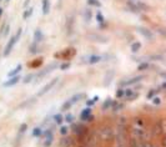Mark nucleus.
I'll return each instance as SVG.
<instances>
[{
	"mask_svg": "<svg viewBox=\"0 0 166 147\" xmlns=\"http://www.w3.org/2000/svg\"><path fill=\"white\" fill-rule=\"evenodd\" d=\"M21 34H23V30H21V29H18L16 33H15L14 35L11 36V39L9 40L8 44H6V46H5V50H4V56H9V55H10L11 50L14 49L15 44H16V42L19 41V39H20Z\"/></svg>",
	"mask_w": 166,
	"mask_h": 147,
	"instance_id": "nucleus-1",
	"label": "nucleus"
},
{
	"mask_svg": "<svg viewBox=\"0 0 166 147\" xmlns=\"http://www.w3.org/2000/svg\"><path fill=\"white\" fill-rule=\"evenodd\" d=\"M84 93H77V95H74L73 97H71L70 100H68L66 102H64L62 104V106H61V110L62 111H66V110H69V108L71 107L74 104H76V102H79L81 99H84Z\"/></svg>",
	"mask_w": 166,
	"mask_h": 147,
	"instance_id": "nucleus-2",
	"label": "nucleus"
},
{
	"mask_svg": "<svg viewBox=\"0 0 166 147\" xmlns=\"http://www.w3.org/2000/svg\"><path fill=\"white\" fill-rule=\"evenodd\" d=\"M56 82H58V79H54V80H51V81H50V82H48L45 86H44V87H41V89H40L39 91H37L36 96H44L46 92H49L50 90H51L52 87L55 86V84H56Z\"/></svg>",
	"mask_w": 166,
	"mask_h": 147,
	"instance_id": "nucleus-3",
	"label": "nucleus"
},
{
	"mask_svg": "<svg viewBox=\"0 0 166 147\" xmlns=\"http://www.w3.org/2000/svg\"><path fill=\"white\" fill-rule=\"evenodd\" d=\"M144 79V76L142 75H139V76H134V77H131V79L129 80H123V81H120V84L119 85L120 86H127V85H134V84H136V82H140Z\"/></svg>",
	"mask_w": 166,
	"mask_h": 147,
	"instance_id": "nucleus-4",
	"label": "nucleus"
},
{
	"mask_svg": "<svg viewBox=\"0 0 166 147\" xmlns=\"http://www.w3.org/2000/svg\"><path fill=\"white\" fill-rule=\"evenodd\" d=\"M21 80V76H20V74L16 75V76H12V77H9L8 80L5 81L4 84H3V86L4 87H12V86H15L16 84H19V81Z\"/></svg>",
	"mask_w": 166,
	"mask_h": 147,
	"instance_id": "nucleus-5",
	"label": "nucleus"
},
{
	"mask_svg": "<svg viewBox=\"0 0 166 147\" xmlns=\"http://www.w3.org/2000/svg\"><path fill=\"white\" fill-rule=\"evenodd\" d=\"M93 115H91V108L90 107H86L81 111L80 114V120L81 121H91L93 120Z\"/></svg>",
	"mask_w": 166,
	"mask_h": 147,
	"instance_id": "nucleus-6",
	"label": "nucleus"
},
{
	"mask_svg": "<svg viewBox=\"0 0 166 147\" xmlns=\"http://www.w3.org/2000/svg\"><path fill=\"white\" fill-rule=\"evenodd\" d=\"M137 31H139V33L141 34V35H142L144 37H146V39H149V40H151L152 37H154V34H152L149 29H146V27L139 26V27H137Z\"/></svg>",
	"mask_w": 166,
	"mask_h": 147,
	"instance_id": "nucleus-7",
	"label": "nucleus"
},
{
	"mask_svg": "<svg viewBox=\"0 0 166 147\" xmlns=\"http://www.w3.org/2000/svg\"><path fill=\"white\" fill-rule=\"evenodd\" d=\"M21 70H23V65H21V64H18L16 66L12 67L11 70L9 71L6 76H8V79H9V77H12V76H16V75H19V74L21 73Z\"/></svg>",
	"mask_w": 166,
	"mask_h": 147,
	"instance_id": "nucleus-8",
	"label": "nucleus"
},
{
	"mask_svg": "<svg viewBox=\"0 0 166 147\" xmlns=\"http://www.w3.org/2000/svg\"><path fill=\"white\" fill-rule=\"evenodd\" d=\"M114 75H115V71L114 70H109L108 73L105 74V77H104V85L105 86H109L111 84L112 79H114Z\"/></svg>",
	"mask_w": 166,
	"mask_h": 147,
	"instance_id": "nucleus-9",
	"label": "nucleus"
},
{
	"mask_svg": "<svg viewBox=\"0 0 166 147\" xmlns=\"http://www.w3.org/2000/svg\"><path fill=\"white\" fill-rule=\"evenodd\" d=\"M41 11L43 15H48L50 12V0H43L41 1Z\"/></svg>",
	"mask_w": 166,
	"mask_h": 147,
	"instance_id": "nucleus-10",
	"label": "nucleus"
},
{
	"mask_svg": "<svg viewBox=\"0 0 166 147\" xmlns=\"http://www.w3.org/2000/svg\"><path fill=\"white\" fill-rule=\"evenodd\" d=\"M73 131L76 135H83L85 132V127L83 125H73Z\"/></svg>",
	"mask_w": 166,
	"mask_h": 147,
	"instance_id": "nucleus-11",
	"label": "nucleus"
},
{
	"mask_svg": "<svg viewBox=\"0 0 166 147\" xmlns=\"http://www.w3.org/2000/svg\"><path fill=\"white\" fill-rule=\"evenodd\" d=\"M44 35H43V33H41V30H39L37 29L35 33H34V42H40L41 40L44 39L43 37Z\"/></svg>",
	"mask_w": 166,
	"mask_h": 147,
	"instance_id": "nucleus-12",
	"label": "nucleus"
},
{
	"mask_svg": "<svg viewBox=\"0 0 166 147\" xmlns=\"http://www.w3.org/2000/svg\"><path fill=\"white\" fill-rule=\"evenodd\" d=\"M56 67V64H52V65H49V67H46L45 69V70H44V71H41V73H40L39 74V79H40V77H44V76H45V75L46 74H49L50 73V71H52V70H54V69Z\"/></svg>",
	"mask_w": 166,
	"mask_h": 147,
	"instance_id": "nucleus-13",
	"label": "nucleus"
},
{
	"mask_svg": "<svg viewBox=\"0 0 166 147\" xmlns=\"http://www.w3.org/2000/svg\"><path fill=\"white\" fill-rule=\"evenodd\" d=\"M43 133H44V131L41 127H35V129L31 131V136L33 137H41Z\"/></svg>",
	"mask_w": 166,
	"mask_h": 147,
	"instance_id": "nucleus-14",
	"label": "nucleus"
},
{
	"mask_svg": "<svg viewBox=\"0 0 166 147\" xmlns=\"http://www.w3.org/2000/svg\"><path fill=\"white\" fill-rule=\"evenodd\" d=\"M60 145H61L62 147H69V146H71V140L69 139V137L64 136V137L61 139V141H60Z\"/></svg>",
	"mask_w": 166,
	"mask_h": 147,
	"instance_id": "nucleus-15",
	"label": "nucleus"
},
{
	"mask_svg": "<svg viewBox=\"0 0 166 147\" xmlns=\"http://www.w3.org/2000/svg\"><path fill=\"white\" fill-rule=\"evenodd\" d=\"M102 137H104V139L110 140V139L114 137V132H112L110 129H106V130H104V132H102Z\"/></svg>",
	"mask_w": 166,
	"mask_h": 147,
	"instance_id": "nucleus-16",
	"label": "nucleus"
},
{
	"mask_svg": "<svg viewBox=\"0 0 166 147\" xmlns=\"http://www.w3.org/2000/svg\"><path fill=\"white\" fill-rule=\"evenodd\" d=\"M33 12H34V8H28L26 10L24 11V14H23V18H24V20H28L31 15H33Z\"/></svg>",
	"mask_w": 166,
	"mask_h": 147,
	"instance_id": "nucleus-17",
	"label": "nucleus"
},
{
	"mask_svg": "<svg viewBox=\"0 0 166 147\" xmlns=\"http://www.w3.org/2000/svg\"><path fill=\"white\" fill-rule=\"evenodd\" d=\"M101 60V57H100L99 55H90L89 56V64H96V62H99Z\"/></svg>",
	"mask_w": 166,
	"mask_h": 147,
	"instance_id": "nucleus-18",
	"label": "nucleus"
},
{
	"mask_svg": "<svg viewBox=\"0 0 166 147\" xmlns=\"http://www.w3.org/2000/svg\"><path fill=\"white\" fill-rule=\"evenodd\" d=\"M54 121L58 125H61L62 121H64V116L61 114H56V115H54Z\"/></svg>",
	"mask_w": 166,
	"mask_h": 147,
	"instance_id": "nucleus-19",
	"label": "nucleus"
},
{
	"mask_svg": "<svg viewBox=\"0 0 166 147\" xmlns=\"http://www.w3.org/2000/svg\"><path fill=\"white\" fill-rule=\"evenodd\" d=\"M64 120H65V122H68V123H73L75 120V116L73 114H68L64 116Z\"/></svg>",
	"mask_w": 166,
	"mask_h": 147,
	"instance_id": "nucleus-20",
	"label": "nucleus"
},
{
	"mask_svg": "<svg viewBox=\"0 0 166 147\" xmlns=\"http://www.w3.org/2000/svg\"><path fill=\"white\" fill-rule=\"evenodd\" d=\"M111 104H112V100L111 99H106L105 100V102L102 104V110H108V108H110L111 107Z\"/></svg>",
	"mask_w": 166,
	"mask_h": 147,
	"instance_id": "nucleus-21",
	"label": "nucleus"
},
{
	"mask_svg": "<svg viewBox=\"0 0 166 147\" xmlns=\"http://www.w3.org/2000/svg\"><path fill=\"white\" fill-rule=\"evenodd\" d=\"M140 48H141V44H140L139 41H136V42H134L133 45H131V51H133V52H137L140 50Z\"/></svg>",
	"mask_w": 166,
	"mask_h": 147,
	"instance_id": "nucleus-22",
	"label": "nucleus"
},
{
	"mask_svg": "<svg viewBox=\"0 0 166 147\" xmlns=\"http://www.w3.org/2000/svg\"><path fill=\"white\" fill-rule=\"evenodd\" d=\"M34 76H35L34 74H29V75H26V76H25L24 79H23V82H24V84H29V82H31V81L34 80Z\"/></svg>",
	"mask_w": 166,
	"mask_h": 147,
	"instance_id": "nucleus-23",
	"label": "nucleus"
},
{
	"mask_svg": "<svg viewBox=\"0 0 166 147\" xmlns=\"http://www.w3.org/2000/svg\"><path fill=\"white\" fill-rule=\"evenodd\" d=\"M87 4L90 6H96V8H100L101 6V3L99 0H87Z\"/></svg>",
	"mask_w": 166,
	"mask_h": 147,
	"instance_id": "nucleus-24",
	"label": "nucleus"
},
{
	"mask_svg": "<svg viewBox=\"0 0 166 147\" xmlns=\"http://www.w3.org/2000/svg\"><path fill=\"white\" fill-rule=\"evenodd\" d=\"M52 136H49V137H45V142H44V146L45 147H50L51 146V143H52Z\"/></svg>",
	"mask_w": 166,
	"mask_h": 147,
	"instance_id": "nucleus-25",
	"label": "nucleus"
},
{
	"mask_svg": "<svg viewBox=\"0 0 166 147\" xmlns=\"http://www.w3.org/2000/svg\"><path fill=\"white\" fill-rule=\"evenodd\" d=\"M134 95H135V92H134L133 90H129V89H127V90H125V91H124V96H126V97L129 99V100L133 97Z\"/></svg>",
	"mask_w": 166,
	"mask_h": 147,
	"instance_id": "nucleus-26",
	"label": "nucleus"
},
{
	"mask_svg": "<svg viewBox=\"0 0 166 147\" xmlns=\"http://www.w3.org/2000/svg\"><path fill=\"white\" fill-rule=\"evenodd\" d=\"M140 71H142V70H146V69H149V64L148 62H144V64H140V66L137 67Z\"/></svg>",
	"mask_w": 166,
	"mask_h": 147,
	"instance_id": "nucleus-27",
	"label": "nucleus"
},
{
	"mask_svg": "<svg viewBox=\"0 0 166 147\" xmlns=\"http://www.w3.org/2000/svg\"><path fill=\"white\" fill-rule=\"evenodd\" d=\"M60 133H61V136H66V133H68V127H66V126H61V127H60Z\"/></svg>",
	"mask_w": 166,
	"mask_h": 147,
	"instance_id": "nucleus-28",
	"label": "nucleus"
},
{
	"mask_svg": "<svg viewBox=\"0 0 166 147\" xmlns=\"http://www.w3.org/2000/svg\"><path fill=\"white\" fill-rule=\"evenodd\" d=\"M96 20H98L99 23L101 24L102 21H104V16H102V14H100V12H98V14H96Z\"/></svg>",
	"mask_w": 166,
	"mask_h": 147,
	"instance_id": "nucleus-29",
	"label": "nucleus"
},
{
	"mask_svg": "<svg viewBox=\"0 0 166 147\" xmlns=\"http://www.w3.org/2000/svg\"><path fill=\"white\" fill-rule=\"evenodd\" d=\"M155 93H156V91H155V90H150V91H149V93H148V96H146V97H148V99H152V97H154V95H155Z\"/></svg>",
	"mask_w": 166,
	"mask_h": 147,
	"instance_id": "nucleus-30",
	"label": "nucleus"
},
{
	"mask_svg": "<svg viewBox=\"0 0 166 147\" xmlns=\"http://www.w3.org/2000/svg\"><path fill=\"white\" fill-rule=\"evenodd\" d=\"M156 131H155V133H156V135H160V133H161V131H162V129H161V126H160V123H159V125H156Z\"/></svg>",
	"mask_w": 166,
	"mask_h": 147,
	"instance_id": "nucleus-31",
	"label": "nucleus"
},
{
	"mask_svg": "<svg viewBox=\"0 0 166 147\" xmlns=\"http://www.w3.org/2000/svg\"><path fill=\"white\" fill-rule=\"evenodd\" d=\"M130 147H137V142L135 139H131L130 140Z\"/></svg>",
	"mask_w": 166,
	"mask_h": 147,
	"instance_id": "nucleus-32",
	"label": "nucleus"
},
{
	"mask_svg": "<svg viewBox=\"0 0 166 147\" xmlns=\"http://www.w3.org/2000/svg\"><path fill=\"white\" fill-rule=\"evenodd\" d=\"M134 132H135V135H139V137H144V132L141 130H134Z\"/></svg>",
	"mask_w": 166,
	"mask_h": 147,
	"instance_id": "nucleus-33",
	"label": "nucleus"
},
{
	"mask_svg": "<svg viewBox=\"0 0 166 147\" xmlns=\"http://www.w3.org/2000/svg\"><path fill=\"white\" fill-rule=\"evenodd\" d=\"M116 97H124V90H117Z\"/></svg>",
	"mask_w": 166,
	"mask_h": 147,
	"instance_id": "nucleus-34",
	"label": "nucleus"
},
{
	"mask_svg": "<svg viewBox=\"0 0 166 147\" xmlns=\"http://www.w3.org/2000/svg\"><path fill=\"white\" fill-rule=\"evenodd\" d=\"M69 66H70V64H69V62H65V64H62L60 66V69L61 70H66V69H69Z\"/></svg>",
	"mask_w": 166,
	"mask_h": 147,
	"instance_id": "nucleus-35",
	"label": "nucleus"
},
{
	"mask_svg": "<svg viewBox=\"0 0 166 147\" xmlns=\"http://www.w3.org/2000/svg\"><path fill=\"white\" fill-rule=\"evenodd\" d=\"M160 104H161V100L159 99V97H155V99H154V105H155V106H159Z\"/></svg>",
	"mask_w": 166,
	"mask_h": 147,
	"instance_id": "nucleus-36",
	"label": "nucleus"
},
{
	"mask_svg": "<svg viewBox=\"0 0 166 147\" xmlns=\"http://www.w3.org/2000/svg\"><path fill=\"white\" fill-rule=\"evenodd\" d=\"M94 104H95V101H94V100H89V101L86 102V106H87V107H91Z\"/></svg>",
	"mask_w": 166,
	"mask_h": 147,
	"instance_id": "nucleus-37",
	"label": "nucleus"
},
{
	"mask_svg": "<svg viewBox=\"0 0 166 147\" xmlns=\"http://www.w3.org/2000/svg\"><path fill=\"white\" fill-rule=\"evenodd\" d=\"M161 145L164 146V147H166V135H165V136L161 139Z\"/></svg>",
	"mask_w": 166,
	"mask_h": 147,
	"instance_id": "nucleus-38",
	"label": "nucleus"
},
{
	"mask_svg": "<svg viewBox=\"0 0 166 147\" xmlns=\"http://www.w3.org/2000/svg\"><path fill=\"white\" fill-rule=\"evenodd\" d=\"M25 130H26V125L24 123V125H21V127H20V132H24Z\"/></svg>",
	"mask_w": 166,
	"mask_h": 147,
	"instance_id": "nucleus-39",
	"label": "nucleus"
},
{
	"mask_svg": "<svg viewBox=\"0 0 166 147\" xmlns=\"http://www.w3.org/2000/svg\"><path fill=\"white\" fill-rule=\"evenodd\" d=\"M90 15H91V12H90L89 10H86V20H90V18H91Z\"/></svg>",
	"mask_w": 166,
	"mask_h": 147,
	"instance_id": "nucleus-40",
	"label": "nucleus"
},
{
	"mask_svg": "<svg viewBox=\"0 0 166 147\" xmlns=\"http://www.w3.org/2000/svg\"><path fill=\"white\" fill-rule=\"evenodd\" d=\"M141 147H151V145H149V143H142Z\"/></svg>",
	"mask_w": 166,
	"mask_h": 147,
	"instance_id": "nucleus-41",
	"label": "nucleus"
},
{
	"mask_svg": "<svg viewBox=\"0 0 166 147\" xmlns=\"http://www.w3.org/2000/svg\"><path fill=\"white\" fill-rule=\"evenodd\" d=\"M28 4H29V0H26V1L24 3V8H28Z\"/></svg>",
	"mask_w": 166,
	"mask_h": 147,
	"instance_id": "nucleus-42",
	"label": "nucleus"
},
{
	"mask_svg": "<svg viewBox=\"0 0 166 147\" xmlns=\"http://www.w3.org/2000/svg\"><path fill=\"white\" fill-rule=\"evenodd\" d=\"M136 123L139 125V126H142V122H141V121H140V120H137V121H136Z\"/></svg>",
	"mask_w": 166,
	"mask_h": 147,
	"instance_id": "nucleus-43",
	"label": "nucleus"
},
{
	"mask_svg": "<svg viewBox=\"0 0 166 147\" xmlns=\"http://www.w3.org/2000/svg\"><path fill=\"white\" fill-rule=\"evenodd\" d=\"M93 100H94V101H95V102H96V101H99V96H95V97H94Z\"/></svg>",
	"mask_w": 166,
	"mask_h": 147,
	"instance_id": "nucleus-44",
	"label": "nucleus"
},
{
	"mask_svg": "<svg viewBox=\"0 0 166 147\" xmlns=\"http://www.w3.org/2000/svg\"><path fill=\"white\" fill-rule=\"evenodd\" d=\"M161 87H162V89H166V82H164V84H162V85H161Z\"/></svg>",
	"mask_w": 166,
	"mask_h": 147,
	"instance_id": "nucleus-45",
	"label": "nucleus"
},
{
	"mask_svg": "<svg viewBox=\"0 0 166 147\" xmlns=\"http://www.w3.org/2000/svg\"><path fill=\"white\" fill-rule=\"evenodd\" d=\"M1 15H3V9L0 8V16H1Z\"/></svg>",
	"mask_w": 166,
	"mask_h": 147,
	"instance_id": "nucleus-46",
	"label": "nucleus"
},
{
	"mask_svg": "<svg viewBox=\"0 0 166 147\" xmlns=\"http://www.w3.org/2000/svg\"><path fill=\"white\" fill-rule=\"evenodd\" d=\"M151 147H157V146H156V145H151Z\"/></svg>",
	"mask_w": 166,
	"mask_h": 147,
	"instance_id": "nucleus-47",
	"label": "nucleus"
},
{
	"mask_svg": "<svg viewBox=\"0 0 166 147\" xmlns=\"http://www.w3.org/2000/svg\"><path fill=\"white\" fill-rule=\"evenodd\" d=\"M5 1H6V3H9V0H5Z\"/></svg>",
	"mask_w": 166,
	"mask_h": 147,
	"instance_id": "nucleus-48",
	"label": "nucleus"
},
{
	"mask_svg": "<svg viewBox=\"0 0 166 147\" xmlns=\"http://www.w3.org/2000/svg\"><path fill=\"white\" fill-rule=\"evenodd\" d=\"M0 1H3V0H0Z\"/></svg>",
	"mask_w": 166,
	"mask_h": 147,
	"instance_id": "nucleus-49",
	"label": "nucleus"
}]
</instances>
